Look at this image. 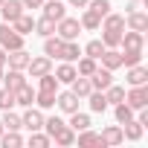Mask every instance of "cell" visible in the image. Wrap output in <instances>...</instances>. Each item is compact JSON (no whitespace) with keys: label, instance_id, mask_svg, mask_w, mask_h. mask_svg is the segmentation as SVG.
<instances>
[{"label":"cell","instance_id":"52a82bcc","mask_svg":"<svg viewBox=\"0 0 148 148\" xmlns=\"http://www.w3.org/2000/svg\"><path fill=\"white\" fill-rule=\"evenodd\" d=\"M21 125H23L26 131H44V110L35 108V105H29V108L21 113Z\"/></svg>","mask_w":148,"mask_h":148},{"label":"cell","instance_id":"d590c367","mask_svg":"<svg viewBox=\"0 0 148 148\" xmlns=\"http://www.w3.org/2000/svg\"><path fill=\"white\" fill-rule=\"evenodd\" d=\"M35 108H41V110H49V108H55V93L35 90Z\"/></svg>","mask_w":148,"mask_h":148},{"label":"cell","instance_id":"cb8c5ba5","mask_svg":"<svg viewBox=\"0 0 148 148\" xmlns=\"http://www.w3.org/2000/svg\"><path fill=\"white\" fill-rule=\"evenodd\" d=\"M35 35H41V38L55 35V21H52V18H47V15L35 18Z\"/></svg>","mask_w":148,"mask_h":148},{"label":"cell","instance_id":"ee69618b","mask_svg":"<svg viewBox=\"0 0 148 148\" xmlns=\"http://www.w3.org/2000/svg\"><path fill=\"white\" fill-rule=\"evenodd\" d=\"M3 131H6V128H3V122H0V134H3Z\"/></svg>","mask_w":148,"mask_h":148},{"label":"cell","instance_id":"ba28073f","mask_svg":"<svg viewBox=\"0 0 148 148\" xmlns=\"http://www.w3.org/2000/svg\"><path fill=\"white\" fill-rule=\"evenodd\" d=\"M79 96L73 93V90H58L55 93V105H58V110H64V113H76L79 110Z\"/></svg>","mask_w":148,"mask_h":148},{"label":"cell","instance_id":"f1b7e54d","mask_svg":"<svg viewBox=\"0 0 148 148\" xmlns=\"http://www.w3.org/2000/svg\"><path fill=\"white\" fill-rule=\"evenodd\" d=\"M67 125H70L73 131H76V134H79V131H84V128H90L93 122H90V116H87V113H82V110H76V113H70V122H67Z\"/></svg>","mask_w":148,"mask_h":148},{"label":"cell","instance_id":"44dd1931","mask_svg":"<svg viewBox=\"0 0 148 148\" xmlns=\"http://www.w3.org/2000/svg\"><path fill=\"white\" fill-rule=\"evenodd\" d=\"M79 55H82V47H79V41H64L58 61H73V64H76V61H79Z\"/></svg>","mask_w":148,"mask_h":148},{"label":"cell","instance_id":"b9f144b4","mask_svg":"<svg viewBox=\"0 0 148 148\" xmlns=\"http://www.w3.org/2000/svg\"><path fill=\"white\" fill-rule=\"evenodd\" d=\"M0 67H6V49L0 47Z\"/></svg>","mask_w":148,"mask_h":148},{"label":"cell","instance_id":"484cf974","mask_svg":"<svg viewBox=\"0 0 148 148\" xmlns=\"http://www.w3.org/2000/svg\"><path fill=\"white\" fill-rule=\"evenodd\" d=\"M61 47H64V38H58V35H49V38H44V55H49V58H58V55H61Z\"/></svg>","mask_w":148,"mask_h":148},{"label":"cell","instance_id":"e575fe53","mask_svg":"<svg viewBox=\"0 0 148 148\" xmlns=\"http://www.w3.org/2000/svg\"><path fill=\"white\" fill-rule=\"evenodd\" d=\"M105 99H108V105H119V102H125V87H119V84L105 87Z\"/></svg>","mask_w":148,"mask_h":148},{"label":"cell","instance_id":"f35d334b","mask_svg":"<svg viewBox=\"0 0 148 148\" xmlns=\"http://www.w3.org/2000/svg\"><path fill=\"white\" fill-rule=\"evenodd\" d=\"M9 108H15V90L0 87V110H9Z\"/></svg>","mask_w":148,"mask_h":148},{"label":"cell","instance_id":"74e56055","mask_svg":"<svg viewBox=\"0 0 148 148\" xmlns=\"http://www.w3.org/2000/svg\"><path fill=\"white\" fill-rule=\"evenodd\" d=\"M32 148H47V145H52V139L47 136V134H41V131H29V139H26Z\"/></svg>","mask_w":148,"mask_h":148},{"label":"cell","instance_id":"7bdbcfd3","mask_svg":"<svg viewBox=\"0 0 148 148\" xmlns=\"http://www.w3.org/2000/svg\"><path fill=\"white\" fill-rule=\"evenodd\" d=\"M3 73H6V67H0V82H3Z\"/></svg>","mask_w":148,"mask_h":148},{"label":"cell","instance_id":"ac0fdd59","mask_svg":"<svg viewBox=\"0 0 148 148\" xmlns=\"http://www.w3.org/2000/svg\"><path fill=\"white\" fill-rule=\"evenodd\" d=\"M21 12H23V3H21V0H3V3H0V15H3L6 23H12Z\"/></svg>","mask_w":148,"mask_h":148},{"label":"cell","instance_id":"3957f363","mask_svg":"<svg viewBox=\"0 0 148 148\" xmlns=\"http://www.w3.org/2000/svg\"><path fill=\"white\" fill-rule=\"evenodd\" d=\"M55 35L58 38H64V41H79V35H82V21L79 18H61L58 23H55Z\"/></svg>","mask_w":148,"mask_h":148},{"label":"cell","instance_id":"f546056e","mask_svg":"<svg viewBox=\"0 0 148 148\" xmlns=\"http://www.w3.org/2000/svg\"><path fill=\"white\" fill-rule=\"evenodd\" d=\"M79 21H82V29H90V32H96L99 23H102V18H99L93 9H87V6H84V15H82Z\"/></svg>","mask_w":148,"mask_h":148},{"label":"cell","instance_id":"ab89813d","mask_svg":"<svg viewBox=\"0 0 148 148\" xmlns=\"http://www.w3.org/2000/svg\"><path fill=\"white\" fill-rule=\"evenodd\" d=\"M21 3H23V9H41L44 0H21Z\"/></svg>","mask_w":148,"mask_h":148},{"label":"cell","instance_id":"1f68e13d","mask_svg":"<svg viewBox=\"0 0 148 148\" xmlns=\"http://www.w3.org/2000/svg\"><path fill=\"white\" fill-rule=\"evenodd\" d=\"M0 145H3V148H21L23 136L18 131H3V134H0Z\"/></svg>","mask_w":148,"mask_h":148},{"label":"cell","instance_id":"60d3db41","mask_svg":"<svg viewBox=\"0 0 148 148\" xmlns=\"http://www.w3.org/2000/svg\"><path fill=\"white\" fill-rule=\"evenodd\" d=\"M67 3H70V6H73V9H84V6H87V3H90V0H67Z\"/></svg>","mask_w":148,"mask_h":148},{"label":"cell","instance_id":"4dcf8cb0","mask_svg":"<svg viewBox=\"0 0 148 148\" xmlns=\"http://www.w3.org/2000/svg\"><path fill=\"white\" fill-rule=\"evenodd\" d=\"M99 67V61L96 58H90V55H79V64H76V73L79 76H90V73Z\"/></svg>","mask_w":148,"mask_h":148},{"label":"cell","instance_id":"d6986e66","mask_svg":"<svg viewBox=\"0 0 148 148\" xmlns=\"http://www.w3.org/2000/svg\"><path fill=\"white\" fill-rule=\"evenodd\" d=\"M41 9H44V15H47V18H52L55 23L67 15V6L61 3V0H44V6H41Z\"/></svg>","mask_w":148,"mask_h":148},{"label":"cell","instance_id":"836d02e7","mask_svg":"<svg viewBox=\"0 0 148 148\" xmlns=\"http://www.w3.org/2000/svg\"><path fill=\"white\" fill-rule=\"evenodd\" d=\"M105 49H108V47L102 44V38H93V41H87V47L82 49V55H90V58H96V61H99V55H102Z\"/></svg>","mask_w":148,"mask_h":148},{"label":"cell","instance_id":"603a6c76","mask_svg":"<svg viewBox=\"0 0 148 148\" xmlns=\"http://www.w3.org/2000/svg\"><path fill=\"white\" fill-rule=\"evenodd\" d=\"M70 90H73V93H76L79 99H87L93 87H90V79H87V76H76V79H73V82H70Z\"/></svg>","mask_w":148,"mask_h":148},{"label":"cell","instance_id":"5bb4252c","mask_svg":"<svg viewBox=\"0 0 148 148\" xmlns=\"http://www.w3.org/2000/svg\"><path fill=\"white\" fill-rule=\"evenodd\" d=\"M29 52L26 49H12V52H6V67L9 70H26V64H29Z\"/></svg>","mask_w":148,"mask_h":148},{"label":"cell","instance_id":"4fadbf2b","mask_svg":"<svg viewBox=\"0 0 148 148\" xmlns=\"http://www.w3.org/2000/svg\"><path fill=\"white\" fill-rule=\"evenodd\" d=\"M12 29H15L18 35H23V38H26V35H32V32H35V18H32V15H26V12H21V15L12 21Z\"/></svg>","mask_w":148,"mask_h":148},{"label":"cell","instance_id":"277c9868","mask_svg":"<svg viewBox=\"0 0 148 148\" xmlns=\"http://www.w3.org/2000/svg\"><path fill=\"white\" fill-rule=\"evenodd\" d=\"M0 47H3L6 52H12V49H23V35H18L15 29H12V23H0Z\"/></svg>","mask_w":148,"mask_h":148},{"label":"cell","instance_id":"e0dca14e","mask_svg":"<svg viewBox=\"0 0 148 148\" xmlns=\"http://www.w3.org/2000/svg\"><path fill=\"white\" fill-rule=\"evenodd\" d=\"M102 142L105 145H119V142H125V136H122V125L116 122V125H108V128H102Z\"/></svg>","mask_w":148,"mask_h":148},{"label":"cell","instance_id":"6da1fadb","mask_svg":"<svg viewBox=\"0 0 148 148\" xmlns=\"http://www.w3.org/2000/svg\"><path fill=\"white\" fill-rule=\"evenodd\" d=\"M44 131H47V136H49L55 145H61V148L76 145V131H73L61 116H44Z\"/></svg>","mask_w":148,"mask_h":148},{"label":"cell","instance_id":"30bf717a","mask_svg":"<svg viewBox=\"0 0 148 148\" xmlns=\"http://www.w3.org/2000/svg\"><path fill=\"white\" fill-rule=\"evenodd\" d=\"M26 70H29V76H32V79L44 76V73H52V58H49V55H35V58H29Z\"/></svg>","mask_w":148,"mask_h":148},{"label":"cell","instance_id":"2e32d148","mask_svg":"<svg viewBox=\"0 0 148 148\" xmlns=\"http://www.w3.org/2000/svg\"><path fill=\"white\" fill-rule=\"evenodd\" d=\"M52 76H55L61 84H70L73 79L79 76V73H76V64H73V61H61V64L55 67V73H52Z\"/></svg>","mask_w":148,"mask_h":148},{"label":"cell","instance_id":"d6a6232c","mask_svg":"<svg viewBox=\"0 0 148 148\" xmlns=\"http://www.w3.org/2000/svg\"><path fill=\"white\" fill-rule=\"evenodd\" d=\"M0 122H3V128H6V131H21V128H23V125H21V116H18L12 108H9V110H3Z\"/></svg>","mask_w":148,"mask_h":148},{"label":"cell","instance_id":"8fae6325","mask_svg":"<svg viewBox=\"0 0 148 148\" xmlns=\"http://www.w3.org/2000/svg\"><path fill=\"white\" fill-rule=\"evenodd\" d=\"M125 29L145 32V29H148V15H145L142 9H136V12H128V15H125Z\"/></svg>","mask_w":148,"mask_h":148},{"label":"cell","instance_id":"7c38bea8","mask_svg":"<svg viewBox=\"0 0 148 148\" xmlns=\"http://www.w3.org/2000/svg\"><path fill=\"white\" fill-rule=\"evenodd\" d=\"M99 61H102L105 70H119V67H122V49H119V47H108V49L99 55Z\"/></svg>","mask_w":148,"mask_h":148},{"label":"cell","instance_id":"7402d4cb","mask_svg":"<svg viewBox=\"0 0 148 148\" xmlns=\"http://www.w3.org/2000/svg\"><path fill=\"white\" fill-rule=\"evenodd\" d=\"M0 84L9 87V90H18L21 84H26V76H23V70H9V73H3V82Z\"/></svg>","mask_w":148,"mask_h":148},{"label":"cell","instance_id":"f6af8a7d","mask_svg":"<svg viewBox=\"0 0 148 148\" xmlns=\"http://www.w3.org/2000/svg\"><path fill=\"white\" fill-rule=\"evenodd\" d=\"M0 3H3V0H0Z\"/></svg>","mask_w":148,"mask_h":148},{"label":"cell","instance_id":"9c48e42d","mask_svg":"<svg viewBox=\"0 0 148 148\" xmlns=\"http://www.w3.org/2000/svg\"><path fill=\"white\" fill-rule=\"evenodd\" d=\"M87 79H90V87H93V90H105V87H110V84H113V70L96 67Z\"/></svg>","mask_w":148,"mask_h":148},{"label":"cell","instance_id":"5b68a950","mask_svg":"<svg viewBox=\"0 0 148 148\" xmlns=\"http://www.w3.org/2000/svg\"><path fill=\"white\" fill-rule=\"evenodd\" d=\"M122 52H142L145 47V32H134V29H125L122 32V41H119Z\"/></svg>","mask_w":148,"mask_h":148},{"label":"cell","instance_id":"d4e9b609","mask_svg":"<svg viewBox=\"0 0 148 148\" xmlns=\"http://www.w3.org/2000/svg\"><path fill=\"white\" fill-rule=\"evenodd\" d=\"M87 102H90V110H93V113H105V110L110 108L108 99H105V90H90Z\"/></svg>","mask_w":148,"mask_h":148},{"label":"cell","instance_id":"4316f807","mask_svg":"<svg viewBox=\"0 0 148 148\" xmlns=\"http://www.w3.org/2000/svg\"><path fill=\"white\" fill-rule=\"evenodd\" d=\"M58 87H61V82L52 76V73L38 76V90H44V93H58Z\"/></svg>","mask_w":148,"mask_h":148},{"label":"cell","instance_id":"83f0119b","mask_svg":"<svg viewBox=\"0 0 148 148\" xmlns=\"http://www.w3.org/2000/svg\"><path fill=\"white\" fill-rule=\"evenodd\" d=\"M76 142H79V145H102V148H105V142H102V136H99L96 131H90V128H84V131H79V134H76Z\"/></svg>","mask_w":148,"mask_h":148},{"label":"cell","instance_id":"8992f818","mask_svg":"<svg viewBox=\"0 0 148 148\" xmlns=\"http://www.w3.org/2000/svg\"><path fill=\"white\" fill-rule=\"evenodd\" d=\"M125 105L139 110V108H148V84H134L128 93H125Z\"/></svg>","mask_w":148,"mask_h":148},{"label":"cell","instance_id":"9a60e30c","mask_svg":"<svg viewBox=\"0 0 148 148\" xmlns=\"http://www.w3.org/2000/svg\"><path fill=\"white\" fill-rule=\"evenodd\" d=\"M125 82H128V87H134V84H148V67H142V64H134V67H128V76H125Z\"/></svg>","mask_w":148,"mask_h":148},{"label":"cell","instance_id":"8d00e7d4","mask_svg":"<svg viewBox=\"0 0 148 148\" xmlns=\"http://www.w3.org/2000/svg\"><path fill=\"white\" fill-rule=\"evenodd\" d=\"M113 116H116V122H119V125H125V122H131V119H134V108H128L125 102H119V105H113Z\"/></svg>","mask_w":148,"mask_h":148},{"label":"cell","instance_id":"7a4b0ae2","mask_svg":"<svg viewBox=\"0 0 148 148\" xmlns=\"http://www.w3.org/2000/svg\"><path fill=\"white\" fill-rule=\"evenodd\" d=\"M102 29V44L105 47H119L122 41V32H125V15H116V12H108L99 23Z\"/></svg>","mask_w":148,"mask_h":148},{"label":"cell","instance_id":"ffe728a7","mask_svg":"<svg viewBox=\"0 0 148 148\" xmlns=\"http://www.w3.org/2000/svg\"><path fill=\"white\" fill-rule=\"evenodd\" d=\"M15 105H21V108L35 105V90H32V84H29V82H26V84H21V87L15 90Z\"/></svg>","mask_w":148,"mask_h":148}]
</instances>
